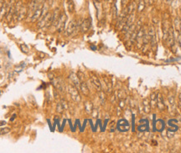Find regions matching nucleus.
Wrapping results in <instances>:
<instances>
[{"instance_id":"1","label":"nucleus","mask_w":181,"mask_h":153,"mask_svg":"<svg viewBox=\"0 0 181 153\" xmlns=\"http://www.w3.org/2000/svg\"><path fill=\"white\" fill-rule=\"evenodd\" d=\"M28 17V7L23 5L21 2H19L15 4V12L14 15V20L15 22L22 21Z\"/></svg>"},{"instance_id":"2","label":"nucleus","mask_w":181,"mask_h":153,"mask_svg":"<svg viewBox=\"0 0 181 153\" xmlns=\"http://www.w3.org/2000/svg\"><path fill=\"white\" fill-rule=\"evenodd\" d=\"M52 18H53V13L47 12L43 15L39 20L37 21V27L39 29H44V28H49L52 25Z\"/></svg>"},{"instance_id":"3","label":"nucleus","mask_w":181,"mask_h":153,"mask_svg":"<svg viewBox=\"0 0 181 153\" xmlns=\"http://www.w3.org/2000/svg\"><path fill=\"white\" fill-rule=\"evenodd\" d=\"M66 89H67L68 93L70 94L71 99L73 100L74 101H75V102H80V96L79 95L78 90L76 89L73 84H69V85L66 87Z\"/></svg>"},{"instance_id":"4","label":"nucleus","mask_w":181,"mask_h":153,"mask_svg":"<svg viewBox=\"0 0 181 153\" xmlns=\"http://www.w3.org/2000/svg\"><path fill=\"white\" fill-rule=\"evenodd\" d=\"M52 84L55 87V90H57L58 92H64L66 90V84L64 81L60 78H55L51 80Z\"/></svg>"},{"instance_id":"5","label":"nucleus","mask_w":181,"mask_h":153,"mask_svg":"<svg viewBox=\"0 0 181 153\" xmlns=\"http://www.w3.org/2000/svg\"><path fill=\"white\" fill-rule=\"evenodd\" d=\"M78 28V23L75 19H72L71 21L68 23V26L65 31V34L66 36H71V34H74V32Z\"/></svg>"},{"instance_id":"6","label":"nucleus","mask_w":181,"mask_h":153,"mask_svg":"<svg viewBox=\"0 0 181 153\" xmlns=\"http://www.w3.org/2000/svg\"><path fill=\"white\" fill-rule=\"evenodd\" d=\"M15 1L14 0H10L9 3V10L6 15V19L9 22H10L12 19H14V12H15Z\"/></svg>"},{"instance_id":"7","label":"nucleus","mask_w":181,"mask_h":153,"mask_svg":"<svg viewBox=\"0 0 181 153\" xmlns=\"http://www.w3.org/2000/svg\"><path fill=\"white\" fill-rule=\"evenodd\" d=\"M67 20V16L66 14H60V19H59V23L56 28H57V30L59 33H61L64 30H65V27H66V23Z\"/></svg>"},{"instance_id":"8","label":"nucleus","mask_w":181,"mask_h":153,"mask_svg":"<svg viewBox=\"0 0 181 153\" xmlns=\"http://www.w3.org/2000/svg\"><path fill=\"white\" fill-rule=\"evenodd\" d=\"M167 43L168 45L170 47H173L174 45V29L173 27H170L168 31V35H167Z\"/></svg>"},{"instance_id":"9","label":"nucleus","mask_w":181,"mask_h":153,"mask_svg":"<svg viewBox=\"0 0 181 153\" xmlns=\"http://www.w3.org/2000/svg\"><path fill=\"white\" fill-rule=\"evenodd\" d=\"M91 26V19L90 18H87L85 19L80 23V29L81 30V32L85 33V32L88 31L90 29V28Z\"/></svg>"},{"instance_id":"10","label":"nucleus","mask_w":181,"mask_h":153,"mask_svg":"<svg viewBox=\"0 0 181 153\" xmlns=\"http://www.w3.org/2000/svg\"><path fill=\"white\" fill-rule=\"evenodd\" d=\"M69 79L71 81L72 84L76 88L77 90H80V83H81V81L79 79L78 76L75 73H71V75H69Z\"/></svg>"},{"instance_id":"11","label":"nucleus","mask_w":181,"mask_h":153,"mask_svg":"<svg viewBox=\"0 0 181 153\" xmlns=\"http://www.w3.org/2000/svg\"><path fill=\"white\" fill-rule=\"evenodd\" d=\"M136 8H137V3L135 1H131L130 3H128V4L123 9V11L125 12V13L129 15L131 14H134V12L136 10Z\"/></svg>"},{"instance_id":"12","label":"nucleus","mask_w":181,"mask_h":153,"mask_svg":"<svg viewBox=\"0 0 181 153\" xmlns=\"http://www.w3.org/2000/svg\"><path fill=\"white\" fill-rule=\"evenodd\" d=\"M91 81L93 84V86L96 88V90L97 91H101L102 90V84H101V81L99 80L98 77L96 75L91 74Z\"/></svg>"},{"instance_id":"13","label":"nucleus","mask_w":181,"mask_h":153,"mask_svg":"<svg viewBox=\"0 0 181 153\" xmlns=\"http://www.w3.org/2000/svg\"><path fill=\"white\" fill-rule=\"evenodd\" d=\"M60 16V9H55V11L53 12V18H52V25H51V26H54V27L57 26L58 23H59Z\"/></svg>"},{"instance_id":"14","label":"nucleus","mask_w":181,"mask_h":153,"mask_svg":"<svg viewBox=\"0 0 181 153\" xmlns=\"http://www.w3.org/2000/svg\"><path fill=\"white\" fill-rule=\"evenodd\" d=\"M118 127L121 131H127L129 129V123L126 120H121L118 122Z\"/></svg>"},{"instance_id":"15","label":"nucleus","mask_w":181,"mask_h":153,"mask_svg":"<svg viewBox=\"0 0 181 153\" xmlns=\"http://www.w3.org/2000/svg\"><path fill=\"white\" fill-rule=\"evenodd\" d=\"M157 107H158L160 111H164V108H165L163 96H162V95H161L160 93L157 94Z\"/></svg>"},{"instance_id":"16","label":"nucleus","mask_w":181,"mask_h":153,"mask_svg":"<svg viewBox=\"0 0 181 153\" xmlns=\"http://www.w3.org/2000/svg\"><path fill=\"white\" fill-rule=\"evenodd\" d=\"M144 31H145V29H144L143 27H141L140 29H138V33H137V38H136V41L138 42V45H140V44L143 43V37L144 35Z\"/></svg>"},{"instance_id":"17","label":"nucleus","mask_w":181,"mask_h":153,"mask_svg":"<svg viewBox=\"0 0 181 153\" xmlns=\"http://www.w3.org/2000/svg\"><path fill=\"white\" fill-rule=\"evenodd\" d=\"M143 109L145 113H149L151 111V105H150V100L148 98L144 99L143 100Z\"/></svg>"},{"instance_id":"18","label":"nucleus","mask_w":181,"mask_h":153,"mask_svg":"<svg viewBox=\"0 0 181 153\" xmlns=\"http://www.w3.org/2000/svg\"><path fill=\"white\" fill-rule=\"evenodd\" d=\"M80 90L81 91V93L84 95H88L90 93V90H89V88H88L87 84L85 81H82L80 83Z\"/></svg>"},{"instance_id":"19","label":"nucleus","mask_w":181,"mask_h":153,"mask_svg":"<svg viewBox=\"0 0 181 153\" xmlns=\"http://www.w3.org/2000/svg\"><path fill=\"white\" fill-rule=\"evenodd\" d=\"M8 10H9V3H4L2 5L1 9H0V19H1L3 17H6Z\"/></svg>"},{"instance_id":"20","label":"nucleus","mask_w":181,"mask_h":153,"mask_svg":"<svg viewBox=\"0 0 181 153\" xmlns=\"http://www.w3.org/2000/svg\"><path fill=\"white\" fill-rule=\"evenodd\" d=\"M150 105H151V108L155 109L157 107V94L156 93H153L150 95Z\"/></svg>"},{"instance_id":"21","label":"nucleus","mask_w":181,"mask_h":153,"mask_svg":"<svg viewBox=\"0 0 181 153\" xmlns=\"http://www.w3.org/2000/svg\"><path fill=\"white\" fill-rule=\"evenodd\" d=\"M85 110L87 114H91L92 111H93V105L89 100L85 103Z\"/></svg>"},{"instance_id":"22","label":"nucleus","mask_w":181,"mask_h":153,"mask_svg":"<svg viewBox=\"0 0 181 153\" xmlns=\"http://www.w3.org/2000/svg\"><path fill=\"white\" fill-rule=\"evenodd\" d=\"M67 9L71 14L74 13L75 11V3L73 0H67Z\"/></svg>"},{"instance_id":"23","label":"nucleus","mask_w":181,"mask_h":153,"mask_svg":"<svg viewBox=\"0 0 181 153\" xmlns=\"http://www.w3.org/2000/svg\"><path fill=\"white\" fill-rule=\"evenodd\" d=\"M104 81H105L106 83V85H107V92L108 93H111L112 92V81L108 79L107 77H104L103 78Z\"/></svg>"},{"instance_id":"24","label":"nucleus","mask_w":181,"mask_h":153,"mask_svg":"<svg viewBox=\"0 0 181 153\" xmlns=\"http://www.w3.org/2000/svg\"><path fill=\"white\" fill-rule=\"evenodd\" d=\"M151 39H152V37L148 34H144L143 37V45H148V44H150Z\"/></svg>"},{"instance_id":"25","label":"nucleus","mask_w":181,"mask_h":153,"mask_svg":"<svg viewBox=\"0 0 181 153\" xmlns=\"http://www.w3.org/2000/svg\"><path fill=\"white\" fill-rule=\"evenodd\" d=\"M112 19L113 20L116 19V18H118V9H116V3H114L112 8Z\"/></svg>"},{"instance_id":"26","label":"nucleus","mask_w":181,"mask_h":153,"mask_svg":"<svg viewBox=\"0 0 181 153\" xmlns=\"http://www.w3.org/2000/svg\"><path fill=\"white\" fill-rule=\"evenodd\" d=\"M145 6H146V3L143 0H140L139 3H138V12H142L143 11V9H145Z\"/></svg>"},{"instance_id":"27","label":"nucleus","mask_w":181,"mask_h":153,"mask_svg":"<svg viewBox=\"0 0 181 153\" xmlns=\"http://www.w3.org/2000/svg\"><path fill=\"white\" fill-rule=\"evenodd\" d=\"M174 26H175V29L177 32H179V29H180V26H181V21H180V19L179 18H176L174 20Z\"/></svg>"},{"instance_id":"28","label":"nucleus","mask_w":181,"mask_h":153,"mask_svg":"<svg viewBox=\"0 0 181 153\" xmlns=\"http://www.w3.org/2000/svg\"><path fill=\"white\" fill-rule=\"evenodd\" d=\"M65 111V108H64V106H62V104L60 103V101L57 104V106H56V111L58 112V113L61 114L63 113V111Z\"/></svg>"},{"instance_id":"29","label":"nucleus","mask_w":181,"mask_h":153,"mask_svg":"<svg viewBox=\"0 0 181 153\" xmlns=\"http://www.w3.org/2000/svg\"><path fill=\"white\" fill-rule=\"evenodd\" d=\"M10 131H11V129L9 127L1 128V129H0V136H1V135H6L8 133H9Z\"/></svg>"},{"instance_id":"30","label":"nucleus","mask_w":181,"mask_h":153,"mask_svg":"<svg viewBox=\"0 0 181 153\" xmlns=\"http://www.w3.org/2000/svg\"><path fill=\"white\" fill-rule=\"evenodd\" d=\"M148 34H149L151 37H153L154 34H156V31H155V28L154 26H150L148 29Z\"/></svg>"},{"instance_id":"31","label":"nucleus","mask_w":181,"mask_h":153,"mask_svg":"<svg viewBox=\"0 0 181 153\" xmlns=\"http://www.w3.org/2000/svg\"><path fill=\"white\" fill-rule=\"evenodd\" d=\"M100 93H99V97H100V100H101V103H102V105L104 104V102H105V100H106V97H105V93H104L103 91H99Z\"/></svg>"},{"instance_id":"32","label":"nucleus","mask_w":181,"mask_h":153,"mask_svg":"<svg viewBox=\"0 0 181 153\" xmlns=\"http://www.w3.org/2000/svg\"><path fill=\"white\" fill-rule=\"evenodd\" d=\"M20 50H22L23 53H25V54L29 53V49H28V47L25 45H24V44H21V45H20Z\"/></svg>"},{"instance_id":"33","label":"nucleus","mask_w":181,"mask_h":153,"mask_svg":"<svg viewBox=\"0 0 181 153\" xmlns=\"http://www.w3.org/2000/svg\"><path fill=\"white\" fill-rule=\"evenodd\" d=\"M77 76H78V78H79V79L80 80V81H84V79H85V75H84V74L82 73L81 71H79L77 74Z\"/></svg>"},{"instance_id":"34","label":"nucleus","mask_w":181,"mask_h":153,"mask_svg":"<svg viewBox=\"0 0 181 153\" xmlns=\"http://www.w3.org/2000/svg\"><path fill=\"white\" fill-rule=\"evenodd\" d=\"M125 99H121L120 101H119V107L123 109V107L125 106Z\"/></svg>"},{"instance_id":"35","label":"nucleus","mask_w":181,"mask_h":153,"mask_svg":"<svg viewBox=\"0 0 181 153\" xmlns=\"http://www.w3.org/2000/svg\"><path fill=\"white\" fill-rule=\"evenodd\" d=\"M91 114H92V116H93L94 118H96V117H97V115H98V111L96 110V109H93Z\"/></svg>"},{"instance_id":"36","label":"nucleus","mask_w":181,"mask_h":153,"mask_svg":"<svg viewBox=\"0 0 181 153\" xmlns=\"http://www.w3.org/2000/svg\"><path fill=\"white\" fill-rule=\"evenodd\" d=\"M121 5H122V9H124V8L127 5V0H122V1H121Z\"/></svg>"},{"instance_id":"37","label":"nucleus","mask_w":181,"mask_h":153,"mask_svg":"<svg viewBox=\"0 0 181 153\" xmlns=\"http://www.w3.org/2000/svg\"><path fill=\"white\" fill-rule=\"evenodd\" d=\"M168 102H170L171 106H174V99L173 96H170V97H168Z\"/></svg>"},{"instance_id":"38","label":"nucleus","mask_w":181,"mask_h":153,"mask_svg":"<svg viewBox=\"0 0 181 153\" xmlns=\"http://www.w3.org/2000/svg\"><path fill=\"white\" fill-rule=\"evenodd\" d=\"M60 103L62 104V106H64V108H65V109H67V108H68V105H67V102L65 100H60Z\"/></svg>"},{"instance_id":"39","label":"nucleus","mask_w":181,"mask_h":153,"mask_svg":"<svg viewBox=\"0 0 181 153\" xmlns=\"http://www.w3.org/2000/svg\"><path fill=\"white\" fill-rule=\"evenodd\" d=\"M48 77H49V79H50V80H52V79H54L55 77V75L53 74V73H51V72H49V73H48Z\"/></svg>"},{"instance_id":"40","label":"nucleus","mask_w":181,"mask_h":153,"mask_svg":"<svg viewBox=\"0 0 181 153\" xmlns=\"http://www.w3.org/2000/svg\"><path fill=\"white\" fill-rule=\"evenodd\" d=\"M53 1L54 0H46V3L49 5V7H50L52 4H53Z\"/></svg>"},{"instance_id":"41","label":"nucleus","mask_w":181,"mask_h":153,"mask_svg":"<svg viewBox=\"0 0 181 153\" xmlns=\"http://www.w3.org/2000/svg\"><path fill=\"white\" fill-rule=\"evenodd\" d=\"M153 22H154V23H155V25H156V23H158V18H154V19H153Z\"/></svg>"},{"instance_id":"42","label":"nucleus","mask_w":181,"mask_h":153,"mask_svg":"<svg viewBox=\"0 0 181 153\" xmlns=\"http://www.w3.org/2000/svg\"><path fill=\"white\" fill-rule=\"evenodd\" d=\"M4 125H6V121H4V120H1V121H0V126H4Z\"/></svg>"},{"instance_id":"43","label":"nucleus","mask_w":181,"mask_h":153,"mask_svg":"<svg viewBox=\"0 0 181 153\" xmlns=\"http://www.w3.org/2000/svg\"><path fill=\"white\" fill-rule=\"evenodd\" d=\"M179 106L181 107V93L179 95Z\"/></svg>"},{"instance_id":"44","label":"nucleus","mask_w":181,"mask_h":153,"mask_svg":"<svg viewBox=\"0 0 181 153\" xmlns=\"http://www.w3.org/2000/svg\"><path fill=\"white\" fill-rule=\"evenodd\" d=\"M166 3H168V4H170V3H172V0H166Z\"/></svg>"},{"instance_id":"45","label":"nucleus","mask_w":181,"mask_h":153,"mask_svg":"<svg viewBox=\"0 0 181 153\" xmlns=\"http://www.w3.org/2000/svg\"><path fill=\"white\" fill-rule=\"evenodd\" d=\"M15 116H16V115H13V118H11V120H11V121H13V120H14V118H15Z\"/></svg>"},{"instance_id":"46","label":"nucleus","mask_w":181,"mask_h":153,"mask_svg":"<svg viewBox=\"0 0 181 153\" xmlns=\"http://www.w3.org/2000/svg\"><path fill=\"white\" fill-rule=\"evenodd\" d=\"M106 1H108V0H106Z\"/></svg>"},{"instance_id":"47","label":"nucleus","mask_w":181,"mask_h":153,"mask_svg":"<svg viewBox=\"0 0 181 153\" xmlns=\"http://www.w3.org/2000/svg\"><path fill=\"white\" fill-rule=\"evenodd\" d=\"M0 93H1V91H0Z\"/></svg>"},{"instance_id":"48","label":"nucleus","mask_w":181,"mask_h":153,"mask_svg":"<svg viewBox=\"0 0 181 153\" xmlns=\"http://www.w3.org/2000/svg\"><path fill=\"white\" fill-rule=\"evenodd\" d=\"M0 1H1V0H0Z\"/></svg>"}]
</instances>
